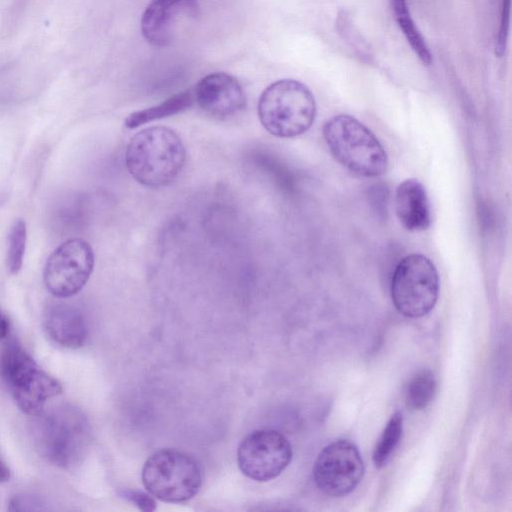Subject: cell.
I'll return each instance as SVG.
<instances>
[{"mask_svg":"<svg viewBox=\"0 0 512 512\" xmlns=\"http://www.w3.org/2000/svg\"><path fill=\"white\" fill-rule=\"evenodd\" d=\"M0 374L19 409L30 416L41 414L46 402L62 393L60 382L14 340L1 352Z\"/></svg>","mask_w":512,"mask_h":512,"instance_id":"5b68a950","label":"cell"},{"mask_svg":"<svg viewBox=\"0 0 512 512\" xmlns=\"http://www.w3.org/2000/svg\"><path fill=\"white\" fill-rule=\"evenodd\" d=\"M35 417L32 434L39 453L59 468L76 467L90 444V426L83 412L61 405Z\"/></svg>","mask_w":512,"mask_h":512,"instance_id":"7a4b0ae2","label":"cell"},{"mask_svg":"<svg viewBox=\"0 0 512 512\" xmlns=\"http://www.w3.org/2000/svg\"><path fill=\"white\" fill-rule=\"evenodd\" d=\"M120 497L134 503L140 510L154 511L156 509V502L151 494H146L141 491L125 490L120 492Z\"/></svg>","mask_w":512,"mask_h":512,"instance_id":"7402d4cb","label":"cell"},{"mask_svg":"<svg viewBox=\"0 0 512 512\" xmlns=\"http://www.w3.org/2000/svg\"><path fill=\"white\" fill-rule=\"evenodd\" d=\"M257 111L266 131L279 138H292L312 126L316 102L310 89L302 82L281 79L261 93Z\"/></svg>","mask_w":512,"mask_h":512,"instance_id":"277c9868","label":"cell"},{"mask_svg":"<svg viewBox=\"0 0 512 512\" xmlns=\"http://www.w3.org/2000/svg\"><path fill=\"white\" fill-rule=\"evenodd\" d=\"M47 336L57 345L76 349L84 345L88 328L81 312L67 304H55L45 312L43 320Z\"/></svg>","mask_w":512,"mask_h":512,"instance_id":"5bb4252c","label":"cell"},{"mask_svg":"<svg viewBox=\"0 0 512 512\" xmlns=\"http://www.w3.org/2000/svg\"><path fill=\"white\" fill-rule=\"evenodd\" d=\"M403 432L401 412H395L387 422L372 453V460L377 468L384 467L397 449Z\"/></svg>","mask_w":512,"mask_h":512,"instance_id":"ac0fdd59","label":"cell"},{"mask_svg":"<svg viewBox=\"0 0 512 512\" xmlns=\"http://www.w3.org/2000/svg\"><path fill=\"white\" fill-rule=\"evenodd\" d=\"M7 509L12 512L46 511V502L40 496L28 493H18L11 496Z\"/></svg>","mask_w":512,"mask_h":512,"instance_id":"ffe728a7","label":"cell"},{"mask_svg":"<svg viewBox=\"0 0 512 512\" xmlns=\"http://www.w3.org/2000/svg\"><path fill=\"white\" fill-rule=\"evenodd\" d=\"M390 1L398 26L402 30L410 47L423 64L430 65L432 62V54L424 37L411 18L406 0Z\"/></svg>","mask_w":512,"mask_h":512,"instance_id":"2e32d148","label":"cell"},{"mask_svg":"<svg viewBox=\"0 0 512 512\" xmlns=\"http://www.w3.org/2000/svg\"><path fill=\"white\" fill-rule=\"evenodd\" d=\"M293 455L289 440L279 431L260 429L248 434L237 449V462L242 473L258 482L278 477Z\"/></svg>","mask_w":512,"mask_h":512,"instance_id":"9c48e42d","label":"cell"},{"mask_svg":"<svg viewBox=\"0 0 512 512\" xmlns=\"http://www.w3.org/2000/svg\"><path fill=\"white\" fill-rule=\"evenodd\" d=\"M141 478L153 497L168 503L193 498L202 485V470L189 454L176 449H162L144 463Z\"/></svg>","mask_w":512,"mask_h":512,"instance_id":"8992f818","label":"cell"},{"mask_svg":"<svg viewBox=\"0 0 512 512\" xmlns=\"http://www.w3.org/2000/svg\"><path fill=\"white\" fill-rule=\"evenodd\" d=\"M322 131L333 157L349 171L363 177H377L387 171L389 160L384 147L353 116L336 115L324 124Z\"/></svg>","mask_w":512,"mask_h":512,"instance_id":"3957f363","label":"cell"},{"mask_svg":"<svg viewBox=\"0 0 512 512\" xmlns=\"http://www.w3.org/2000/svg\"><path fill=\"white\" fill-rule=\"evenodd\" d=\"M11 477V472L7 464L0 457V483H5L9 481Z\"/></svg>","mask_w":512,"mask_h":512,"instance_id":"cb8c5ba5","label":"cell"},{"mask_svg":"<svg viewBox=\"0 0 512 512\" xmlns=\"http://www.w3.org/2000/svg\"><path fill=\"white\" fill-rule=\"evenodd\" d=\"M364 475V462L358 447L339 439L318 454L313 477L318 489L330 497H343L353 492Z\"/></svg>","mask_w":512,"mask_h":512,"instance_id":"ba28073f","label":"cell"},{"mask_svg":"<svg viewBox=\"0 0 512 512\" xmlns=\"http://www.w3.org/2000/svg\"><path fill=\"white\" fill-rule=\"evenodd\" d=\"M198 0H151L141 17V32L150 44L169 45L180 26L199 14Z\"/></svg>","mask_w":512,"mask_h":512,"instance_id":"8fae6325","label":"cell"},{"mask_svg":"<svg viewBox=\"0 0 512 512\" xmlns=\"http://www.w3.org/2000/svg\"><path fill=\"white\" fill-rule=\"evenodd\" d=\"M10 322L7 315L0 310V340L9 334Z\"/></svg>","mask_w":512,"mask_h":512,"instance_id":"603a6c76","label":"cell"},{"mask_svg":"<svg viewBox=\"0 0 512 512\" xmlns=\"http://www.w3.org/2000/svg\"><path fill=\"white\" fill-rule=\"evenodd\" d=\"M511 0H502L500 25L497 36L495 38V54L498 57L505 53L507 39L509 34Z\"/></svg>","mask_w":512,"mask_h":512,"instance_id":"44dd1931","label":"cell"},{"mask_svg":"<svg viewBox=\"0 0 512 512\" xmlns=\"http://www.w3.org/2000/svg\"><path fill=\"white\" fill-rule=\"evenodd\" d=\"M186 149L180 136L165 126H151L137 132L127 145L126 167L140 184L160 188L181 173Z\"/></svg>","mask_w":512,"mask_h":512,"instance_id":"6da1fadb","label":"cell"},{"mask_svg":"<svg viewBox=\"0 0 512 512\" xmlns=\"http://www.w3.org/2000/svg\"><path fill=\"white\" fill-rule=\"evenodd\" d=\"M390 293L403 316L420 318L430 313L439 295V276L433 262L419 253L402 258L393 272Z\"/></svg>","mask_w":512,"mask_h":512,"instance_id":"52a82bcc","label":"cell"},{"mask_svg":"<svg viewBox=\"0 0 512 512\" xmlns=\"http://www.w3.org/2000/svg\"><path fill=\"white\" fill-rule=\"evenodd\" d=\"M94 267V253L86 241L69 239L47 259L44 283L51 294L68 298L82 290Z\"/></svg>","mask_w":512,"mask_h":512,"instance_id":"30bf717a","label":"cell"},{"mask_svg":"<svg viewBox=\"0 0 512 512\" xmlns=\"http://www.w3.org/2000/svg\"><path fill=\"white\" fill-rule=\"evenodd\" d=\"M194 102L206 114L219 120L239 115L246 107V95L232 75L215 72L201 78L193 90Z\"/></svg>","mask_w":512,"mask_h":512,"instance_id":"7c38bea8","label":"cell"},{"mask_svg":"<svg viewBox=\"0 0 512 512\" xmlns=\"http://www.w3.org/2000/svg\"><path fill=\"white\" fill-rule=\"evenodd\" d=\"M395 213L401 225L408 231L418 232L429 228L431 208L423 184L409 178L402 181L395 191Z\"/></svg>","mask_w":512,"mask_h":512,"instance_id":"4fadbf2b","label":"cell"},{"mask_svg":"<svg viewBox=\"0 0 512 512\" xmlns=\"http://www.w3.org/2000/svg\"><path fill=\"white\" fill-rule=\"evenodd\" d=\"M194 103L192 90L179 92L158 105L131 113L125 119V126L134 129L147 122L168 117L190 108Z\"/></svg>","mask_w":512,"mask_h":512,"instance_id":"9a60e30c","label":"cell"},{"mask_svg":"<svg viewBox=\"0 0 512 512\" xmlns=\"http://www.w3.org/2000/svg\"><path fill=\"white\" fill-rule=\"evenodd\" d=\"M26 224L17 219L11 227L8 239L7 266L11 273L16 274L22 267L27 238Z\"/></svg>","mask_w":512,"mask_h":512,"instance_id":"d6986e66","label":"cell"},{"mask_svg":"<svg viewBox=\"0 0 512 512\" xmlns=\"http://www.w3.org/2000/svg\"><path fill=\"white\" fill-rule=\"evenodd\" d=\"M437 389V378L431 370L418 371L410 378L406 386V405L414 411L425 409L434 400Z\"/></svg>","mask_w":512,"mask_h":512,"instance_id":"e0dca14e","label":"cell"}]
</instances>
